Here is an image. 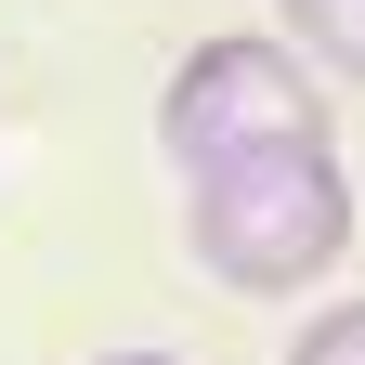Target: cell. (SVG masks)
<instances>
[{"label": "cell", "instance_id": "cell-1", "mask_svg": "<svg viewBox=\"0 0 365 365\" xmlns=\"http://www.w3.org/2000/svg\"><path fill=\"white\" fill-rule=\"evenodd\" d=\"M182 248L235 300H300L313 274H339V248H352V170H339V144H261V157L196 170L182 182Z\"/></svg>", "mask_w": 365, "mask_h": 365}, {"label": "cell", "instance_id": "cell-2", "mask_svg": "<svg viewBox=\"0 0 365 365\" xmlns=\"http://www.w3.org/2000/svg\"><path fill=\"white\" fill-rule=\"evenodd\" d=\"M339 130V105H327V78H313L287 39H196V53L170 66V91H157V144H170V170L196 182V170H222V157H261V144H327Z\"/></svg>", "mask_w": 365, "mask_h": 365}, {"label": "cell", "instance_id": "cell-3", "mask_svg": "<svg viewBox=\"0 0 365 365\" xmlns=\"http://www.w3.org/2000/svg\"><path fill=\"white\" fill-rule=\"evenodd\" d=\"M274 14H287V53H300L313 78L365 91V0H274Z\"/></svg>", "mask_w": 365, "mask_h": 365}, {"label": "cell", "instance_id": "cell-4", "mask_svg": "<svg viewBox=\"0 0 365 365\" xmlns=\"http://www.w3.org/2000/svg\"><path fill=\"white\" fill-rule=\"evenodd\" d=\"M287 365H365V300H327V313L287 339Z\"/></svg>", "mask_w": 365, "mask_h": 365}, {"label": "cell", "instance_id": "cell-5", "mask_svg": "<svg viewBox=\"0 0 365 365\" xmlns=\"http://www.w3.org/2000/svg\"><path fill=\"white\" fill-rule=\"evenodd\" d=\"M91 365H182V352H91Z\"/></svg>", "mask_w": 365, "mask_h": 365}]
</instances>
